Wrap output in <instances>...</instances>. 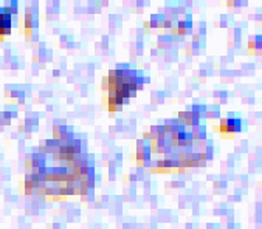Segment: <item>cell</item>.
I'll return each mask as SVG.
<instances>
[{"label": "cell", "instance_id": "cell-2", "mask_svg": "<svg viewBox=\"0 0 262 229\" xmlns=\"http://www.w3.org/2000/svg\"><path fill=\"white\" fill-rule=\"evenodd\" d=\"M11 25H13L11 7L0 8V37H4L11 33Z\"/></svg>", "mask_w": 262, "mask_h": 229}, {"label": "cell", "instance_id": "cell-1", "mask_svg": "<svg viewBox=\"0 0 262 229\" xmlns=\"http://www.w3.org/2000/svg\"><path fill=\"white\" fill-rule=\"evenodd\" d=\"M141 76L130 72V70H114L109 72V76L104 78L102 88L109 95L104 99V104L107 105V110L115 111L118 110L123 102L138 88H141Z\"/></svg>", "mask_w": 262, "mask_h": 229}, {"label": "cell", "instance_id": "cell-3", "mask_svg": "<svg viewBox=\"0 0 262 229\" xmlns=\"http://www.w3.org/2000/svg\"><path fill=\"white\" fill-rule=\"evenodd\" d=\"M241 121L239 120H234V118H225L221 121V126H219V130L222 133H228V135H233L234 132H237L241 127Z\"/></svg>", "mask_w": 262, "mask_h": 229}]
</instances>
